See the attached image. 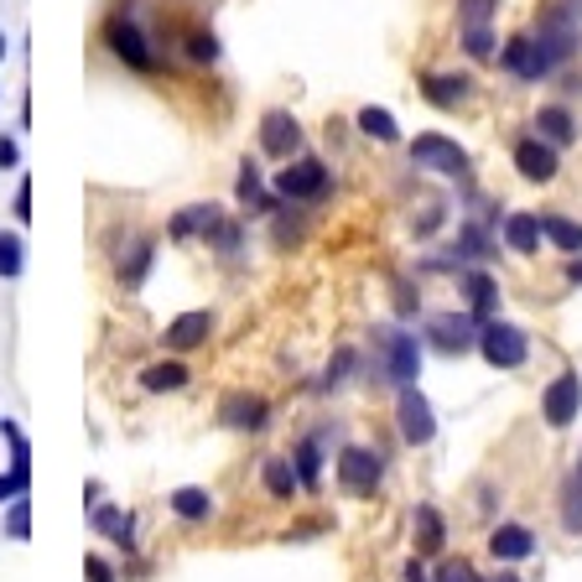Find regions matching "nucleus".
Returning <instances> with one entry per match:
<instances>
[{"label": "nucleus", "instance_id": "nucleus-1", "mask_svg": "<svg viewBox=\"0 0 582 582\" xmlns=\"http://www.w3.org/2000/svg\"><path fill=\"white\" fill-rule=\"evenodd\" d=\"M578 22H582V0H541L531 42H536V52H541V69H546V78L578 58V42H582Z\"/></svg>", "mask_w": 582, "mask_h": 582}, {"label": "nucleus", "instance_id": "nucleus-2", "mask_svg": "<svg viewBox=\"0 0 582 582\" xmlns=\"http://www.w3.org/2000/svg\"><path fill=\"white\" fill-rule=\"evenodd\" d=\"M104 42H110V52H115L125 69H136V73H157V69H162V58H157L151 37L140 32L136 5H120L115 16L104 22Z\"/></svg>", "mask_w": 582, "mask_h": 582}, {"label": "nucleus", "instance_id": "nucleus-3", "mask_svg": "<svg viewBox=\"0 0 582 582\" xmlns=\"http://www.w3.org/2000/svg\"><path fill=\"white\" fill-rule=\"evenodd\" d=\"M327 187H333V177L318 157H292L276 172V198H286V203H318V198H327Z\"/></svg>", "mask_w": 582, "mask_h": 582}, {"label": "nucleus", "instance_id": "nucleus-4", "mask_svg": "<svg viewBox=\"0 0 582 582\" xmlns=\"http://www.w3.org/2000/svg\"><path fill=\"white\" fill-rule=\"evenodd\" d=\"M479 354L490 359L494 370H520L531 359V338L515 323H484L479 327Z\"/></svg>", "mask_w": 582, "mask_h": 582}, {"label": "nucleus", "instance_id": "nucleus-5", "mask_svg": "<svg viewBox=\"0 0 582 582\" xmlns=\"http://www.w3.org/2000/svg\"><path fill=\"white\" fill-rule=\"evenodd\" d=\"M260 151L276 157V162H292L302 151V125L292 110H265L260 115Z\"/></svg>", "mask_w": 582, "mask_h": 582}, {"label": "nucleus", "instance_id": "nucleus-6", "mask_svg": "<svg viewBox=\"0 0 582 582\" xmlns=\"http://www.w3.org/2000/svg\"><path fill=\"white\" fill-rule=\"evenodd\" d=\"M578 411H582V374H557L552 385H546V396H541V417L552 421V426H572L578 421Z\"/></svg>", "mask_w": 582, "mask_h": 582}, {"label": "nucleus", "instance_id": "nucleus-7", "mask_svg": "<svg viewBox=\"0 0 582 582\" xmlns=\"http://www.w3.org/2000/svg\"><path fill=\"white\" fill-rule=\"evenodd\" d=\"M411 162L432 166V172H443V177H463L468 151L458 146V140H447V136H417L411 140Z\"/></svg>", "mask_w": 582, "mask_h": 582}, {"label": "nucleus", "instance_id": "nucleus-8", "mask_svg": "<svg viewBox=\"0 0 582 582\" xmlns=\"http://www.w3.org/2000/svg\"><path fill=\"white\" fill-rule=\"evenodd\" d=\"M380 349H385V370L396 385H417L421 374V344L411 333H396V327H380Z\"/></svg>", "mask_w": 582, "mask_h": 582}, {"label": "nucleus", "instance_id": "nucleus-9", "mask_svg": "<svg viewBox=\"0 0 582 582\" xmlns=\"http://www.w3.org/2000/svg\"><path fill=\"white\" fill-rule=\"evenodd\" d=\"M426 333H432V344L443 354L479 349V318H473V312H437V318L426 323Z\"/></svg>", "mask_w": 582, "mask_h": 582}, {"label": "nucleus", "instance_id": "nucleus-10", "mask_svg": "<svg viewBox=\"0 0 582 582\" xmlns=\"http://www.w3.org/2000/svg\"><path fill=\"white\" fill-rule=\"evenodd\" d=\"M396 417H400V437H406L411 447L432 443V432H437V417H432V406H426V396H421L417 385H400Z\"/></svg>", "mask_w": 582, "mask_h": 582}, {"label": "nucleus", "instance_id": "nucleus-11", "mask_svg": "<svg viewBox=\"0 0 582 582\" xmlns=\"http://www.w3.org/2000/svg\"><path fill=\"white\" fill-rule=\"evenodd\" d=\"M380 473H385L380 453H370V447H344V458H338V484L349 494H374Z\"/></svg>", "mask_w": 582, "mask_h": 582}, {"label": "nucleus", "instance_id": "nucleus-12", "mask_svg": "<svg viewBox=\"0 0 582 582\" xmlns=\"http://www.w3.org/2000/svg\"><path fill=\"white\" fill-rule=\"evenodd\" d=\"M219 421H224L230 432H260V426L271 421V406H265V396H250V391H230V396L219 400Z\"/></svg>", "mask_w": 582, "mask_h": 582}, {"label": "nucleus", "instance_id": "nucleus-13", "mask_svg": "<svg viewBox=\"0 0 582 582\" xmlns=\"http://www.w3.org/2000/svg\"><path fill=\"white\" fill-rule=\"evenodd\" d=\"M515 166H520V177L525 183H552L557 177V146L552 140H541V136H525V140H515Z\"/></svg>", "mask_w": 582, "mask_h": 582}, {"label": "nucleus", "instance_id": "nucleus-14", "mask_svg": "<svg viewBox=\"0 0 582 582\" xmlns=\"http://www.w3.org/2000/svg\"><path fill=\"white\" fill-rule=\"evenodd\" d=\"M209 333H213V312H183V318H172L166 323V333H162V344L172 354H193V349H203L209 344Z\"/></svg>", "mask_w": 582, "mask_h": 582}, {"label": "nucleus", "instance_id": "nucleus-15", "mask_svg": "<svg viewBox=\"0 0 582 582\" xmlns=\"http://www.w3.org/2000/svg\"><path fill=\"white\" fill-rule=\"evenodd\" d=\"M219 224H224V209H219V203H187V209L172 213L166 234H172V239H198V234L209 239Z\"/></svg>", "mask_w": 582, "mask_h": 582}, {"label": "nucleus", "instance_id": "nucleus-16", "mask_svg": "<svg viewBox=\"0 0 582 582\" xmlns=\"http://www.w3.org/2000/svg\"><path fill=\"white\" fill-rule=\"evenodd\" d=\"M421 94H426V104H437V110H458L468 94H473V78H468V73H426V78H421Z\"/></svg>", "mask_w": 582, "mask_h": 582}, {"label": "nucleus", "instance_id": "nucleus-17", "mask_svg": "<svg viewBox=\"0 0 582 582\" xmlns=\"http://www.w3.org/2000/svg\"><path fill=\"white\" fill-rule=\"evenodd\" d=\"M499 63H505V73H515V78H525V84H541L546 78V69H541V52L531 37H510V42L499 47Z\"/></svg>", "mask_w": 582, "mask_h": 582}, {"label": "nucleus", "instance_id": "nucleus-18", "mask_svg": "<svg viewBox=\"0 0 582 582\" xmlns=\"http://www.w3.org/2000/svg\"><path fill=\"white\" fill-rule=\"evenodd\" d=\"M536 136L541 140H552V146H572L578 140V120H572V110L567 104H541L536 110Z\"/></svg>", "mask_w": 582, "mask_h": 582}, {"label": "nucleus", "instance_id": "nucleus-19", "mask_svg": "<svg viewBox=\"0 0 582 582\" xmlns=\"http://www.w3.org/2000/svg\"><path fill=\"white\" fill-rule=\"evenodd\" d=\"M234 193H239V203L250 213H276V187L265 193V183H260V166L245 157L239 162V183H234Z\"/></svg>", "mask_w": 582, "mask_h": 582}, {"label": "nucleus", "instance_id": "nucleus-20", "mask_svg": "<svg viewBox=\"0 0 582 582\" xmlns=\"http://www.w3.org/2000/svg\"><path fill=\"white\" fill-rule=\"evenodd\" d=\"M463 297H468V312L473 318H494V307H499V286H494L490 271H463Z\"/></svg>", "mask_w": 582, "mask_h": 582}, {"label": "nucleus", "instance_id": "nucleus-21", "mask_svg": "<svg viewBox=\"0 0 582 582\" xmlns=\"http://www.w3.org/2000/svg\"><path fill=\"white\" fill-rule=\"evenodd\" d=\"M490 552L499 561H525L531 552H536V536H531L525 525H499V531L490 536Z\"/></svg>", "mask_w": 582, "mask_h": 582}, {"label": "nucleus", "instance_id": "nucleus-22", "mask_svg": "<svg viewBox=\"0 0 582 582\" xmlns=\"http://www.w3.org/2000/svg\"><path fill=\"white\" fill-rule=\"evenodd\" d=\"M505 245L520 250V256H536L541 250V219L536 213H510V219H505Z\"/></svg>", "mask_w": 582, "mask_h": 582}, {"label": "nucleus", "instance_id": "nucleus-23", "mask_svg": "<svg viewBox=\"0 0 582 582\" xmlns=\"http://www.w3.org/2000/svg\"><path fill=\"white\" fill-rule=\"evenodd\" d=\"M260 484H265V494H271V499H292V494L302 490L297 468L286 463V458H265V463H260Z\"/></svg>", "mask_w": 582, "mask_h": 582}, {"label": "nucleus", "instance_id": "nucleus-24", "mask_svg": "<svg viewBox=\"0 0 582 582\" xmlns=\"http://www.w3.org/2000/svg\"><path fill=\"white\" fill-rule=\"evenodd\" d=\"M541 219V234L557 245V250H567V256H578L582 250V224L578 219H567V213H536Z\"/></svg>", "mask_w": 582, "mask_h": 582}, {"label": "nucleus", "instance_id": "nucleus-25", "mask_svg": "<svg viewBox=\"0 0 582 582\" xmlns=\"http://www.w3.org/2000/svg\"><path fill=\"white\" fill-rule=\"evenodd\" d=\"M140 385H146L151 396H162V391H183V385H187V364H183V359L146 364V370H140Z\"/></svg>", "mask_w": 582, "mask_h": 582}, {"label": "nucleus", "instance_id": "nucleus-26", "mask_svg": "<svg viewBox=\"0 0 582 582\" xmlns=\"http://www.w3.org/2000/svg\"><path fill=\"white\" fill-rule=\"evenodd\" d=\"M151 256H157V245H151V239L140 234L136 245H131V250L120 256V286H131V292H136L140 281H146V271H151Z\"/></svg>", "mask_w": 582, "mask_h": 582}, {"label": "nucleus", "instance_id": "nucleus-27", "mask_svg": "<svg viewBox=\"0 0 582 582\" xmlns=\"http://www.w3.org/2000/svg\"><path fill=\"white\" fill-rule=\"evenodd\" d=\"M0 437H5V447H11V473L32 484V443H26V432L16 426V421L0 417Z\"/></svg>", "mask_w": 582, "mask_h": 582}, {"label": "nucleus", "instance_id": "nucleus-28", "mask_svg": "<svg viewBox=\"0 0 582 582\" xmlns=\"http://www.w3.org/2000/svg\"><path fill=\"white\" fill-rule=\"evenodd\" d=\"M359 131H364L370 140H380V146H396V140H400L396 115H391V110H374V104H364V110H359Z\"/></svg>", "mask_w": 582, "mask_h": 582}, {"label": "nucleus", "instance_id": "nucleus-29", "mask_svg": "<svg viewBox=\"0 0 582 582\" xmlns=\"http://www.w3.org/2000/svg\"><path fill=\"white\" fill-rule=\"evenodd\" d=\"M172 510L183 515V520H209V515H213V494L198 490V484H183V490H172Z\"/></svg>", "mask_w": 582, "mask_h": 582}, {"label": "nucleus", "instance_id": "nucleus-30", "mask_svg": "<svg viewBox=\"0 0 582 582\" xmlns=\"http://www.w3.org/2000/svg\"><path fill=\"white\" fill-rule=\"evenodd\" d=\"M94 531H99V536H115V546L131 552V515H120L115 505H94Z\"/></svg>", "mask_w": 582, "mask_h": 582}, {"label": "nucleus", "instance_id": "nucleus-31", "mask_svg": "<svg viewBox=\"0 0 582 582\" xmlns=\"http://www.w3.org/2000/svg\"><path fill=\"white\" fill-rule=\"evenodd\" d=\"M22 271H26V245H22V234L0 230V281H16Z\"/></svg>", "mask_w": 582, "mask_h": 582}, {"label": "nucleus", "instance_id": "nucleus-32", "mask_svg": "<svg viewBox=\"0 0 582 582\" xmlns=\"http://www.w3.org/2000/svg\"><path fill=\"white\" fill-rule=\"evenodd\" d=\"M494 256V239L484 224H463L458 230V260H490Z\"/></svg>", "mask_w": 582, "mask_h": 582}, {"label": "nucleus", "instance_id": "nucleus-33", "mask_svg": "<svg viewBox=\"0 0 582 582\" xmlns=\"http://www.w3.org/2000/svg\"><path fill=\"white\" fill-rule=\"evenodd\" d=\"M297 479H302L307 490H318V473H323V453H318V437H302L297 443Z\"/></svg>", "mask_w": 582, "mask_h": 582}, {"label": "nucleus", "instance_id": "nucleus-34", "mask_svg": "<svg viewBox=\"0 0 582 582\" xmlns=\"http://www.w3.org/2000/svg\"><path fill=\"white\" fill-rule=\"evenodd\" d=\"M183 47H187V58H193V63H219V37L203 32V26H193V32L183 37Z\"/></svg>", "mask_w": 582, "mask_h": 582}, {"label": "nucleus", "instance_id": "nucleus-35", "mask_svg": "<svg viewBox=\"0 0 582 582\" xmlns=\"http://www.w3.org/2000/svg\"><path fill=\"white\" fill-rule=\"evenodd\" d=\"M417 525H421V552H443V515L432 510V505H421Z\"/></svg>", "mask_w": 582, "mask_h": 582}, {"label": "nucleus", "instance_id": "nucleus-36", "mask_svg": "<svg viewBox=\"0 0 582 582\" xmlns=\"http://www.w3.org/2000/svg\"><path fill=\"white\" fill-rule=\"evenodd\" d=\"M26 531H32V499H26V494H16V499H11V510H5V536L26 541Z\"/></svg>", "mask_w": 582, "mask_h": 582}, {"label": "nucleus", "instance_id": "nucleus-37", "mask_svg": "<svg viewBox=\"0 0 582 582\" xmlns=\"http://www.w3.org/2000/svg\"><path fill=\"white\" fill-rule=\"evenodd\" d=\"M463 47H468V58H479V63H490L494 52H499L490 26H463Z\"/></svg>", "mask_w": 582, "mask_h": 582}, {"label": "nucleus", "instance_id": "nucleus-38", "mask_svg": "<svg viewBox=\"0 0 582 582\" xmlns=\"http://www.w3.org/2000/svg\"><path fill=\"white\" fill-rule=\"evenodd\" d=\"M561 525H567L572 536H582V468L572 473V484H567V510H561Z\"/></svg>", "mask_w": 582, "mask_h": 582}, {"label": "nucleus", "instance_id": "nucleus-39", "mask_svg": "<svg viewBox=\"0 0 582 582\" xmlns=\"http://www.w3.org/2000/svg\"><path fill=\"white\" fill-rule=\"evenodd\" d=\"M494 0H458V22L463 26H490Z\"/></svg>", "mask_w": 582, "mask_h": 582}, {"label": "nucleus", "instance_id": "nucleus-40", "mask_svg": "<svg viewBox=\"0 0 582 582\" xmlns=\"http://www.w3.org/2000/svg\"><path fill=\"white\" fill-rule=\"evenodd\" d=\"M437 582H484V578H479L468 561H447L443 572H437Z\"/></svg>", "mask_w": 582, "mask_h": 582}, {"label": "nucleus", "instance_id": "nucleus-41", "mask_svg": "<svg viewBox=\"0 0 582 582\" xmlns=\"http://www.w3.org/2000/svg\"><path fill=\"white\" fill-rule=\"evenodd\" d=\"M349 370H354V349H338V359L327 364V385H344V380H349Z\"/></svg>", "mask_w": 582, "mask_h": 582}, {"label": "nucleus", "instance_id": "nucleus-42", "mask_svg": "<svg viewBox=\"0 0 582 582\" xmlns=\"http://www.w3.org/2000/svg\"><path fill=\"white\" fill-rule=\"evenodd\" d=\"M84 572H89V582H115V567H110L104 557H94V552L84 557Z\"/></svg>", "mask_w": 582, "mask_h": 582}, {"label": "nucleus", "instance_id": "nucleus-43", "mask_svg": "<svg viewBox=\"0 0 582 582\" xmlns=\"http://www.w3.org/2000/svg\"><path fill=\"white\" fill-rule=\"evenodd\" d=\"M26 490H32L26 479H16V473H0V505H5V499H16V494H26Z\"/></svg>", "mask_w": 582, "mask_h": 582}, {"label": "nucleus", "instance_id": "nucleus-44", "mask_svg": "<svg viewBox=\"0 0 582 582\" xmlns=\"http://www.w3.org/2000/svg\"><path fill=\"white\" fill-rule=\"evenodd\" d=\"M11 213H16L22 224L32 219V183H26V177H22V187H16V203H11Z\"/></svg>", "mask_w": 582, "mask_h": 582}, {"label": "nucleus", "instance_id": "nucleus-45", "mask_svg": "<svg viewBox=\"0 0 582 582\" xmlns=\"http://www.w3.org/2000/svg\"><path fill=\"white\" fill-rule=\"evenodd\" d=\"M16 162H22V146L11 136H0V166H16Z\"/></svg>", "mask_w": 582, "mask_h": 582}, {"label": "nucleus", "instance_id": "nucleus-46", "mask_svg": "<svg viewBox=\"0 0 582 582\" xmlns=\"http://www.w3.org/2000/svg\"><path fill=\"white\" fill-rule=\"evenodd\" d=\"M406 582H426V572H421V561H406Z\"/></svg>", "mask_w": 582, "mask_h": 582}, {"label": "nucleus", "instance_id": "nucleus-47", "mask_svg": "<svg viewBox=\"0 0 582 582\" xmlns=\"http://www.w3.org/2000/svg\"><path fill=\"white\" fill-rule=\"evenodd\" d=\"M490 582H520V578H515V572H499V578H490Z\"/></svg>", "mask_w": 582, "mask_h": 582}, {"label": "nucleus", "instance_id": "nucleus-48", "mask_svg": "<svg viewBox=\"0 0 582 582\" xmlns=\"http://www.w3.org/2000/svg\"><path fill=\"white\" fill-rule=\"evenodd\" d=\"M0 63H5V32H0Z\"/></svg>", "mask_w": 582, "mask_h": 582}]
</instances>
